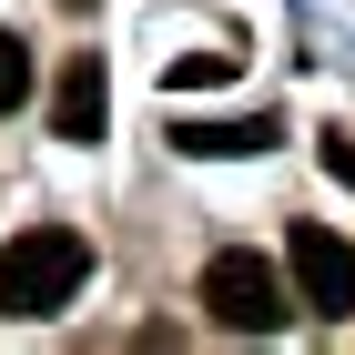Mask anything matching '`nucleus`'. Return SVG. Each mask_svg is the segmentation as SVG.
<instances>
[{"label": "nucleus", "instance_id": "f257e3e1", "mask_svg": "<svg viewBox=\"0 0 355 355\" xmlns=\"http://www.w3.org/2000/svg\"><path fill=\"white\" fill-rule=\"evenodd\" d=\"M82 284H92V244L71 234V223H31V234L0 244V315H21V325L61 315Z\"/></svg>", "mask_w": 355, "mask_h": 355}, {"label": "nucleus", "instance_id": "f03ea898", "mask_svg": "<svg viewBox=\"0 0 355 355\" xmlns=\"http://www.w3.org/2000/svg\"><path fill=\"white\" fill-rule=\"evenodd\" d=\"M203 315L234 325V335H274L295 315V284H284L264 254H214V264H203Z\"/></svg>", "mask_w": 355, "mask_h": 355}, {"label": "nucleus", "instance_id": "7ed1b4c3", "mask_svg": "<svg viewBox=\"0 0 355 355\" xmlns=\"http://www.w3.org/2000/svg\"><path fill=\"white\" fill-rule=\"evenodd\" d=\"M284 264H295V304H315L325 325H355V244L335 223H295Z\"/></svg>", "mask_w": 355, "mask_h": 355}, {"label": "nucleus", "instance_id": "20e7f679", "mask_svg": "<svg viewBox=\"0 0 355 355\" xmlns=\"http://www.w3.org/2000/svg\"><path fill=\"white\" fill-rule=\"evenodd\" d=\"M102 122H112V82H102V61H61V82H51V132L61 142H102Z\"/></svg>", "mask_w": 355, "mask_h": 355}, {"label": "nucleus", "instance_id": "39448f33", "mask_svg": "<svg viewBox=\"0 0 355 355\" xmlns=\"http://www.w3.org/2000/svg\"><path fill=\"white\" fill-rule=\"evenodd\" d=\"M173 142L203 153V163H214V153H223V163H244V153H274V122H183Z\"/></svg>", "mask_w": 355, "mask_h": 355}, {"label": "nucleus", "instance_id": "423d86ee", "mask_svg": "<svg viewBox=\"0 0 355 355\" xmlns=\"http://www.w3.org/2000/svg\"><path fill=\"white\" fill-rule=\"evenodd\" d=\"M31 102V51H21V31H0V112H21Z\"/></svg>", "mask_w": 355, "mask_h": 355}, {"label": "nucleus", "instance_id": "0eeeda50", "mask_svg": "<svg viewBox=\"0 0 355 355\" xmlns=\"http://www.w3.org/2000/svg\"><path fill=\"white\" fill-rule=\"evenodd\" d=\"M163 82L173 92H203V82H234V61H223V51H193V61H173Z\"/></svg>", "mask_w": 355, "mask_h": 355}, {"label": "nucleus", "instance_id": "6e6552de", "mask_svg": "<svg viewBox=\"0 0 355 355\" xmlns=\"http://www.w3.org/2000/svg\"><path fill=\"white\" fill-rule=\"evenodd\" d=\"M325 173H335V183L355 193V132H325Z\"/></svg>", "mask_w": 355, "mask_h": 355}, {"label": "nucleus", "instance_id": "1a4fd4ad", "mask_svg": "<svg viewBox=\"0 0 355 355\" xmlns=\"http://www.w3.org/2000/svg\"><path fill=\"white\" fill-rule=\"evenodd\" d=\"M61 10H92V0H61Z\"/></svg>", "mask_w": 355, "mask_h": 355}]
</instances>
